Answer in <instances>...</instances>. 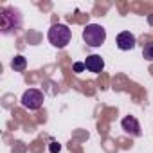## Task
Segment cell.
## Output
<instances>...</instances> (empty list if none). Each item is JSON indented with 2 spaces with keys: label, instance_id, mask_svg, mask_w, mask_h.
I'll return each instance as SVG.
<instances>
[{
  "label": "cell",
  "instance_id": "52a82bcc",
  "mask_svg": "<svg viewBox=\"0 0 153 153\" xmlns=\"http://www.w3.org/2000/svg\"><path fill=\"white\" fill-rule=\"evenodd\" d=\"M85 67H87V70H88V72L99 74V72L105 68V61H103V58H101V56L92 54V56H87V59H85Z\"/></svg>",
  "mask_w": 153,
  "mask_h": 153
},
{
  "label": "cell",
  "instance_id": "8992f818",
  "mask_svg": "<svg viewBox=\"0 0 153 153\" xmlns=\"http://www.w3.org/2000/svg\"><path fill=\"white\" fill-rule=\"evenodd\" d=\"M121 126H123V130H124L128 135H131V137H140V133H142V131H140V124H139L137 117H133V115L123 117Z\"/></svg>",
  "mask_w": 153,
  "mask_h": 153
},
{
  "label": "cell",
  "instance_id": "6da1fadb",
  "mask_svg": "<svg viewBox=\"0 0 153 153\" xmlns=\"http://www.w3.org/2000/svg\"><path fill=\"white\" fill-rule=\"evenodd\" d=\"M22 29V15L15 7L0 9V31L4 34H16Z\"/></svg>",
  "mask_w": 153,
  "mask_h": 153
},
{
  "label": "cell",
  "instance_id": "7a4b0ae2",
  "mask_svg": "<svg viewBox=\"0 0 153 153\" xmlns=\"http://www.w3.org/2000/svg\"><path fill=\"white\" fill-rule=\"evenodd\" d=\"M47 38H49V42H51L52 47H56V49H65V47L70 43L72 31H70L65 24H54V25L49 29Z\"/></svg>",
  "mask_w": 153,
  "mask_h": 153
},
{
  "label": "cell",
  "instance_id": "5b68a950",
  "mask_svg": "<svg viewBox=\"0 0 153 153\" xmlns=\"http://www.w3.org/2000/svg\"><path fill=\"white\" fill-rule=\"evenodd\" d=\"M115 43H117V47H119L121 51H131V49H135L137 40H135V34H133V33H130V31H123V33L117 34Z\"/></svg>",
  "mask_w": 153,
  "mask_h": 153
},
{
  "label": "cell",
  "instance_id": "277c9868",
  "mask_svg": "<svg viewBox=\"0 0 153 153\" xmlns=\"http://www.w3.org/2000/svg\"><path fill=\"white\" fill-rule=\"evenodd\" d=\"M20 103H22V106L27 108V110H38V108H42V105H43V92L38 90V88H29V90L24 92Z\"/></svg>",
  "mask_w": 153,
  "mask_h": 153
},
{
  "label": "cell",
  "instance_id": "3957f363",
  "mask_svg": "<svg viewBox=\"0 0 153 153\" xmlns=\"http://www.w3.org/2000/svg\"><path fill=\"white\" fill-rule=\"evenodd\" d=\"M83 40L88 47H101L106 42V29L99 24H88L83 29Z\"/></svg>",
  "mask_w": 153,
  "mask_h": 153
},
{
  "label": "cell",
  "instance_id": "ba28073f",
  "mask_svg": "<svg viewBox=\"0 0 153 153\" xmlns=\"http://www.w3.org/2000/svg\"><path fill=\"white\" fill-rule=\"evenodd\" d=\"M11 68H13V70H16V72H24V70L27 68V59H25L22 54L15 56V58L11 59Z\"/></svg>",
  "mask_w": 153,
  "mask_h": 153
},
{
  "label": "cell",
  "instance_id": "8fae6325",
  "mask_svg": "<svg viewBox=\"0 0 153 153\" xmlns=\"http://www.w3.org/2000/svg\"><path fill=\"white\" fill-rule=\"evenodd\" d=\"M59 149H61V146H59L56 140H52V142H51V146H49V151H51V153H58Z\"/></svg>",
  "mask_w": 153,
  "mask_h": 153
},
{
  "label": "cell",
  "instance_id": "30bf717a",
  "mask_svg": "<svg viewBox=\"0 0 153 153\" xmlns=\"http://www.w3.org/2000/svg\"><path fill=\"white\" fill-rule=\"evenodd\" d=\"M85 68H87V67H85V61H83V63H81V61H76V63H74V72H83Z\"/></svg>",
  "mask_w": 153,
  "mask_h": 153
},
{
  "label": "cell",
  "instance_id": "9c48e42d",
  "mask_svg": "<svg viewBox=\"0 0 153 153\" xmlns=\"http://www.w3.org/2000/svg\"><path fill=\"white\" fill-rule=\"evenodd\" d=\"M142 56H144V59L153 61V43H146V45H144V49H142Z\"/></svg>",
  "mask_w": 153,
  "mask_h": 153
}]
</instances>
